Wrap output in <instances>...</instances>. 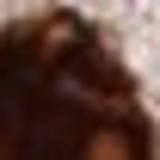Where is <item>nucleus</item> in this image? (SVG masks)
Listing matches in <instances>:
<instances>
[{
  "label": "nucleus",
  "instance_id": "obj_1",
  "mask_svg": "<svg viewBox=\"0 0 160 160\" xmlns=\"http://www.w3.org/2000/svg\"><path fill=\"white\" fill-rule=\"evenodd\" d=\"M0 160H160L142 86L80 12L0 31Z\"/></svg>",
  "mask_w": 160,
  "mask_h": 160
}]
</instances>
